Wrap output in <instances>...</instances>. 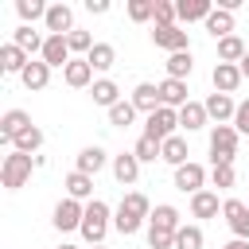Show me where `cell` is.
<instances>
[{
    "label": "cell",
    "instance_id": "6da1fadb",
    "mask_svg": "<svg viewBox=\"0 0 249 249\" xmlns=\"http://www.w3.org/2000/svg\"><path fill=\"white\" fill-rule=\"evenodd\" d=\"M31 167H35V160H31L27 152H8L4 163H0V183H4L8 191H19V187L31 179Z\"/></svg>",
    "mask_w": 249,
    "mask_h": 249
},
{
    "label": "cell",
    "instance_id": "7a4b0ae2",
    "mask_svg": "<svg viewBox=\"0 0 249 249\" xmlns=\"http://www.w3.org/2000/svg\"><path fill=\"white\" fill-rule=\"evenodd\" d=\"M105 230H109V206H105L101 198H89V202H86V218H82V237H86L89 245H101Z\"/></svg>",
    "mask_w": 249,
    "mask_h": 249
},
{
    "label": "cell",
    "instance_id": "3957f363",
    "mask_svg": "<svg viewBox=\"0 0 249 249\" xmlns=\"http://www.w3.org/2000/svg\"><path fill=\"white\" fill-rule=\"evenodd\" d=\"M237 152V128L233 124H214L210 128V160L214 163H233Z\"/></svg>",
    "mask_w": 249,
    "mask_h": 249
},
{
    "label": "cell",
    "instance_id": "277c9868",
    "mask_svg": "<svg viewBox=\"0 0 249 249\" xmlns=\"http://www.w3.org/2000/svg\"><path fill=\"white\" fill-rule=\"evenodd\" d=\"M175 124H179V109H167V105H160L152 117H148V128H144V136H152V140H167V136H175Z\"/></svg>",
    "mask_w": 249,
    "mask_h": 249
},
{
    "label": "cell",
    "instance_id": "5b68a950",
    "mask_svg": "<svg viewBox=\"0 0 249 249\" xmlns=\"http://www.w3.org/2000/svg\"><path fill=\"white\" fill-rule=\"evenodd\" d=\"M82 218H86V206H82L78 198H62V202L54 206V218H51V222H54V230L66 233V230H82Z\"/></svg>",
    "mask_w": 249,
    "mask_h": 249
},
{
    "label": "cell",
    "instance_id": "8992f818",
    "mask_svg": "<svg viewBox=\"0 0 249 249\" xmlns=\"http://www.w3.org/2000/svg\"><path fill=\"white\" fill-rule=\"evenodd\" d=\"M222 214H226L230 230H233L241 241H249V206L237 202V198H226V202H222Z\"/></svg>",
    "mask_w": 249,
    "mask_h": 249
},
{
    "label": "cell",
    "instance_id": "52a82bcc",
    "mask_svg": "<svg viewBox=\"0 0 249 249\" xmlns=\"http://www.w3.org/2000/svg\"><path fill=\"white\" fill-rule=\"evenodd\" d=\"M27 128H31V117H27L23 109H8V113L0 117V140H4V144H12V140H16L19 132H27Z\"/></svg>",
    "mask_w": 249,
    "mask_h": 249
},
{
    "label": "cell",
    "instance_id": "ba28073f",
    "mask_svg": "<svg viewBox=\"0 0 249 249\" xmlns=\"http://www.w3.org/2000/svg\"><path fill=\"white\" fill-rule=\"evenodd\" d=\"M47 31L51 35H70L74 31V12H70V4H51V12H47Z\"/></svg>",
    "mask_w": 249,
    "mask_h": 249
},
{
    "label": "cell",
    "instance_id": "9c48e42d",
    "mask_svg": "<svg viewBox=\"0 0 249 249\" xmlns=\"http://www.w3.org/2000/svg\"><path fill=\"white\" fill-rule=\"evenodd\" d=\"M43 62L47 66H70V43L66 35H47V47H43Z\"/></svg>",
    "mask_w": 249,
    "mask_h": 249
},
{
    "label": "cell",
    "instance_id": "30bf717a",
    "mask_svg": "<svg viewBox=\"0 0 249 249\" xmlns=\"http://www.w3.org/2000/svg\"><path fill=\"white\" fill-rule=\"evenodd\" d=\"M202 183H206V171H202L198 163H183V167H175V187H179V191L198 195V191H202Z\"/></svg>",
    "mask_w": 249,
    "mask_h": 249
},
{
    "label": "cell",
    "instance_id": "8fae6325",
    "mask_svg": "<svg viewBox=\"0 0 249 249\" xmlns=\"http://www.w3.org/2000/svg\"><path fill=\"white\" fill-rule=\"evenodd\" d=\"M152 43L163 47V51H171V54L191 51V47H187V31H179V27H156V31H152Z\"/></svg>",
    "mask_w": 249,
    "mask_h": 249
},
{
    "label": "cell",
    "instance_id": "7c38bea8",
    "mask_svg": "<svg viewBox=\"0 0 249 249\" xmlns=\"http://www.w3.org/2000/svg\"><path fill=\"white\" fill-rule=\"evenodd\" d=\"M237 86H241V66L218 62V66H214V93H233Z\"/></svg>",
    "mask_w": 249,
    "mask_h": 249
},
{
    "label": "cell",
    "instance_id": "4fadbf2b",
    "mask_svg": "<svg viewBox=\"0 0 249 249\" xmlns=\"http://www.w3.org/2000/svg\"><path fill=\"white\" fill-rule=\"evenodd\" d=\"M160 105H167V109H183V105H187V82H179V78H163V82H160Z\"/></svg>",
    "mask_w": 249,
    "mask_h": 249
},
{
    "label": "cell",
    "instance_id": "5bb4252c",
    "mask_svg": "<svg viewBox=\"0 0 249 249\" xmlns=\"http://www.w3.org/2000/svg\"><path fill=\"white\" fill-rule=\"evenodd\" d=\"M132 105H136V113H156L160 109V86H152V82H140L136 89H132Z\"/></svg>",
    "mask_w": 249,
    "mask_h": 249
},
{
    "label": "cell",
    "instance_id": "9a60e30c",
    "mask_svg": "<svg viewBox=\"0 0 249 249\" xmlns=\"http://www.w3.org/2000/svg\"><path fill=\"white\" fill-rule=\"evenodd\" d=\"M27 62H31L27 51H19L16 43H4V47H0V70H4V74H23Z\"/></svg>",
    "mask_w": 249,
    "mask_h": 249
},
{
    "label": "cell",
    "instance_id": "2e32d148",
    "mask_svg": "<svg viewBox=\"0 0 249 249\" xmlns=\"http://www.w3.org/2000/svg\"><path fill=\"white\" fill-rule=\"evenodd\" d=\"M19 78H23V86H27V89H47V82H51V66H47L43 58H31V62L23 66V74H19Z\"/></svg>",
    "mask_w": 249,
    "mask_h": 249
},
{
    "label": "cell",
    "instance_id": "e0dca14e",
    "mask_svg": "<svg viewBox=\"0 0 249 249\" xmlns=\"http://www.w3.org/2000/svg\"><path fill=\"white\" fill-rule=\"evenodd\" d=\"M113 175H117V183H136V175H140V160H136V152H121V156H113Z\"/></svg>",
    "mask_w": 249,
    "mask_h": 249
},
{
    "label": "cell",
    "instance_id": "ac0fdd59",
    "mask_svg": "<svg viewBox=\"0 0 249 249\" xmlns=\"http://www.w3.org/2000/svg\"><path fill=\"white\" fill-rule=\"evenodd\" d=\"M12 43H16L19 51H27V54H35V51L43 54V47H47V39H43L39 31H31V23H19L16 35H12Z\"/></svg>",
    "mask_w": 249,
    "mask_h": 249
},
{
    "label": "cell",
    "instance_id": "d6986e66",
    "mask_svg": "<svg viewBox=\"0 0 249 249\" xmlns=\"http://www.w3.org/2000/svg\"><path fill=\"white\" fill-rule=\"evenodd\" d=\"M62 78H66V86L82 89V86H89V78H93V66H89L86 58H70V66L62 70Z\"/></svg>",
    "mask_w": 249,
    "mask_h": 249
},
{
    "label": "cell",
    "instance_id": "ffe728a7",
    "mask_svg": "<svg viewBox=\"0 0 249 249\" xmlns=\"http://www.w3.org/2000/svg\"><path fill=\"white\" fill-rule=\"evenodd\" d=\"M233 113H237V105L230 101V93H210V97H206V117H214L218 124L230 121Z\"/></svg>",
    "mask_w": 249,
    "mask_h": 249
},
{
    "label": "cell",
    "instance_id": "44dd1931",
    "mask_svg": "<svg viewBox=\"0 0 249 249\" xmlns=\"http://www.w3.org/2000/svg\"><path fill=\"white\" fill-rule=\"evenodd\" d=\"M101 167H105V148L93 144V148H82V152H78V167H74V171H82V175H97Z\"/></svg>",
    "mask_w": 249,
    "mask_h": 249
},
{
    "label": "cell",
    "instance_id": "7402d4cb",
    "mask_svg": "<svg viewBox=\"0 0 249 249\" xmlns=\"http://www.w3.org/2000/svg\"><path fill=\"white\" fill-rule=\"evenodd\" d=\"M152 230H167V233H179V210L175 206H167V202H160L156 210H152Z\"/></svg>",
    "mask_w": 249,
    "mask_h": 249
},
{
    "label": "cell",
    "instance_id": "603a6c76",
    "mask_svg": "<svg viewBox=\"0 0 249 249\" xmlns=\"http://www.w3.org/2000/svg\"><path fill=\"white\" fill-rule=\"evenodd\" d=\"M175 8H179V19H183V23H191V19H210V12H214L210 0H179Z\"/></svg>",
    "mask_w": 249,
    "mask_h": 249
},
{
    "label": "cell",
    "instance_id": "cb8c5ba5",
    "mask_svg": "<svg viewBox=\"0 0 249 249\" xmlns=\"http://www.w3.org/2000/svg\"><path fill=\"white\" fill-rule=\"evenodd\" d=\"M160 160H167L171 167H183V163H191V160H187V140H183V136H167V140H163V152H160Z\"/></svg>",
    "mask_w": 249,
    "mask_h": 249
},
{
    "label": "cell",
    "instance_id": "d4e9b609",
    "mask_svg": "<svg viewBox=\"0 0 249 249\" xmlns=\"http://www.w3.org/2000/svg\"><path fill=\"white\" fill-rule=\"evenodd\" d=\"M206 31H210L214 39H226V35H233V12H222V8H214V12H210V19H206Z\"/></svg>",
    "mask_w": 249,
    "mask_h": 249
},
{
    "label": "cell",
    "instance_id": "484cf974",
    "mask_svg": "<svg viewBox=\"0 0 249 249\" xmlns=\"http://www.w3.org/2000/svg\"><path fill=\"white\" fill-rule=\"evenodd\" d=\"M245 54H249V51H245V43H241L237 35H226V39H218V58H222V62H233V66H237Z\"/></svg>",
    "mask_w": 249,
    "mask_h": 249
},
{
    "label": "cell",
    "instance_id": "4316f807",
    "mask_svg": "<svg viewBox=\"0 0 249 249\" xmlns=\"http://www.w3.org/2000/svg\"><path fill=\"white\" fill-rule=\"evenodd\" d=\"M179 124H183L187 132L202 128V124H206V105H198V101H187V105L179 109Z\"/></svg>",
    "mask_w": 249,
    "mask_h": 249
},
{
    "label": "cell",
    "instance_id": "83f0119b",
    "mask_svg": "<svg viewBox=\"0 0 249 249\" xmlns=\"http://www.w3.org/2000/svg\"><path fill=\"white\" fill-rule=\"evenodd\" d=\"M191 214H195V218H214V214H218V195H214V191L191 195Z\"/></svg>",
    "mask_w": 249,
    "mask_h": 249
},
{
    "label": "cell",
    "instance_id": "f1b7e54d",
    "mask_svg": "<svg viewBox=\"0 0 249 249\" xmlns=\"http://www.w3.org/2000/svg\"><path fill=\"white\" fill-rule=\"evenodd\" d=\"M66 191H70V198H89L93 195V175H82V171H70L66 175Z\"/></svg>",
    "mask_w": 249,
    "mask_h": 249
},
{
    "label": "cell",
    "instance_id": "f546056e",
    "mask_svg": "<svg viewBox=\"0 0 249 249\" xmlns=\"http://www.w3.org/2000/svg\"><path fill=\"white\" fill-rule=\"evenodd\" d=\"M117 210H124V214H132V218H140V222H144V218H152V206H148V198H144L140 191H132V195H124Z\"/></svg>",
    "mask_w": 249,
    "mask_h": 249
},
{
    "label": "cell",
    "instance_id": "4dcf8cb0",
    "mask_svg": "<svg viewBox=\"0 0 249 249\" xmlns=\"http://www.w3.org/2000/svg\"><path fill=\"white\" fill-rule=\"evenodd\" d=\"M39 148H43V128H35V124L12 140V152H27V156H31V152H39Z\"/></svg>",
    "mask_w": 249,
    "mask_h": 249
},
{
    "label": "cell",
    "instance_id": "1f68e13d",
    "mask_svg": "<svg viewBox=\"0 0 249 249\" xmlns=\"http://www.w3.org/2000/svg\"><path fill=\"white\" fill-rule=\"evenodd\" d=\"M16 12H19V19L23 23H35V19H47V4L43 0H16Z\"/></svg>",
    "mask_w": 249,
    "mask_h": 249
},
{
    "label": "cell",
    "instance_id": "d6a6232c",
    "mask_svg": "<svg viewBox=\"0 0 249 249\" xmlns=\"http://www.w3.org/2000/svg\"><path fill=\"white\" fill-rule=\"evenodd\" d=\"M113 58H117V51H113L109 43H93V51L86 54V62H89L93 70H109V66H113Z\"/></svg>",
    "mask_w": 249,
    "mask_h": 249
},
{
    "label": "cell",
    "instance_id": "836d02e7",
    "mask_svg": "<svg viewBox=\"0 0 249 249\" xmlns=\"http://www.w3.org/2000/svg\"><path fill=\"white\" fill-rule=\"evenodd\" d=\"M89 93H93V101H97V105H105V109H113V105L121 101V97H117V82H109V78L93 82V89H89Z\"/></svg>",
    "mask_w": 249,
    "mask_h": 249
},
{
    "label": "cell",
    "instance_id": "e575fe53",
    "mask_svg": "<svg viewBox=\"0 0 249 249\" xmlns=\"http://www.w3.org/2000/svg\"><path fill=\"white\" fill-rule=\"evenodd\" d=\"M191 66H195V62H191V51H179V54L167 58V78H179V82H183V78L191 74Z\"/></svg>",
    "mask_w": 249,
    "mask_h": 249
},
{
    "label": "cell",
    "instance_id": "d590c367",
    "mask_svg": "<svg viewBox=\"0 0 249 249\" xmlns=\"http://www.w3.org/2000/svg\"><path fill=\"white\" fill-rule=\"evenodd\" d=\"M132 117H136V105H132V101H117V105L109 109V124H117V128H128Z\"/></svg>",
    "mask_w": 249,
    "mask_h": 249
},
{
    "label": "cell",
    "instance_id": "8d00e7d4",
    "mask_svg": "<svg viewBox=\"0 0 249 249\" xmlns=\"http://www.w3.org/2000/svg\"><path fill=\"white\" fill-rule=\"evenodd\" d=\"M175 249H202V230H198V226H179Z\"/></svg>",
    "mask_w": 249,
    "mask_h": 249
},
{
    "label": "cell",
    "instance_id": "74e56055",
    "mask_svg": "<svg viewBox=\"0 0 249 249\" xmlns=\"http://www.w3.org/2000/svg\"><path fill=\"white\" fill-rule=\"evenodd\" d=\"M156 27H175V19H179V8L175 4H167V0H156Z\"/></svg>",
    "mask_w": 249,
    "mask_h": 249
},
{
    "label": "cell",
    "instance_id": "f35d334b",
    "mask_svg": "<svg viewBox=\"0 0 249 249\" xmlns=\"http://www.w3.org/2000/svg\"><path fill=\"white\" fill-rule=\"evenodd\" d=\"M132 152H136V160L144 163V160H160V152H163V144H160V140H152V136H140Z\"/></svg>",
    "mask_w": 249,
    "mask_h": 249
},
{
    "label": "cell",
    "instance_id": "ab89813d",
    "mask_svg": "<svg viewBox=\"0 0 249 249\" xmlns=\"http://www.w3.org/2000/svg\"><path fill=\"white\" fill-rule=\"evenodd\" d=\"M128 16H132L136 23L152 19V16H156V0H132V4H128Z\"/></svg>",
    "mask_w": 249,
    "mask_h": 249
},
{
    "label": "cell",
    "instance_id": "60d3db41",
    "mask_svg": "<svg viewBox=\"0 0 249 249\" xmlns=\"http://www.w3.org/2000/svg\"><path fill=\"white\" fill-rule=\"evenodd\" d=\"M148 249H175V233L152 230V226H148Z\"/></svg>",
    "mask_w": 249,
    "mask_h": 249
},
{
    "label": "cell",
    "instance_id": "b9f144b4",
    "mask_svg": "<svg viewBox=\"0 0 249 249\" xmlns=\"http://www.w3.org/2000/svg\"><path fill=\"white\" fill-rule=\"evenodd\" d=\"M66 43H70V51H82V54H89V51H93L89 31H70V35H66Z\"/></svg>",
    "mask_w": 249,
    "mask_h": 249
},
{
    "label": "cell",
    "instance_id": "7bdbcfd3",
    "mask_svg": "<svg viewBox=\"0 0 249 249\" xmlns=\"http://www.w3.org/2000/svg\"><path fill=\"white\" fill-rule=\"evenodd\" d=\"M113 226H117V230H121V233L128 237V233H136V230H140L144 222H140V218H132V214H124V210H117V218H113Z\"/></svg>",
    "mask_w": 249,
    "mask_h": 249
},
{
    "label": "cell",
    "instance_id": "ee69618b",
    "mask_svg": "<svg viewBox=\"0 0 249 249\" xmlns=\"http://www.w3.org/2000/svg\"><path fill=\"white\" fill-rule=\"evenodd\" d=\"M233 163H214V187H233Z\"/></svg>",
    "mask_w": 249,
    "mask_h": 249
},
{
    "label": "cell",
    "instance_id": "f6af8a7d",
    "mask_svg": "<svg viewBox=\"0 0 249 249\" xmlns=\"http://www.w3.org/2000/svg\"><path fill=\"white\" fill-rule=\"evenodd\" d=\"M233 128H237V132H249V101L237 105V113H233Z\"/></svg>",
    "mask_w": 249,
    "mask_h": 249
},
{
    "label": "cell",
    "instance_id": "bcb514c9",
    "mask_svg": "<svg viewBox=\"0 0 249 249\" xmlns=\"http://www.w3.org/2000/svg\"><path fill=\"white\" fill-rule=\"evenodd\" d=\"M86 8H89L93 16H105V12H109V4H105V0H86Z\"/></svg>",
    "mask_w": 249,
    "mask_h": 249
},
{
    "label": "cell",
    "instance_id": "7dc6e473",
    "mask_svg": "<svg viewBox=\"0 0 249 249\" xmlns=\"http://www.w3.org/2000/svg\"><path fill=\"white\" fill-rule=\"evenodd\" d=\"M222 249H249V241H241V237H233L230 245H222Z\"/></svg>",
    "mask_w": 249,
    "mask_h": 249
},
{
    "label": "cell",
    "instance_id": "c3c4849f",
    "mask_svg": "<svg viewBox=\"0 0 249 249\" xmlns=\"http://www.w3.org/2000/svg\"><path fill=\"white\" fill-rule=\"evenodd\" d=\"M237 66H241V78H249V54H245V58H241Z\"/></svg>",
    "mask_w": 249,
    "mask_h": 249
},
{
    "label": "cell",
    "instance_id": "681fc988",
    "mask_svg": "<svg viewBox=\"0 0 249 249\" xmlns=\"http://www.w3.org/2000/svg\"><path fill=\"white\" fill-rule=\"evenodd\" d=\"M62 249H78V245H62Z\"/></svg>",
    "mask_w": 249,
    "mask_h": 249
}]
</instances>
